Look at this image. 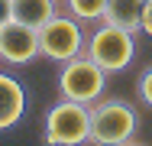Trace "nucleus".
I'll return each mask as SVG.
<instances>
[{"label":"nucleus","mask_w":152,"mask_h":146,"mask_svg":"<svg viewBox=\"0 0 152 146\" xmlns=\"http://www.w3.org/2000/svg\"><path fill=\"white\" fill-rule=\"evenodd\" d=\"M139 130V117L136 111L126 104V101H94L91 104V143L100 146H123V143H133Z\"/></svg>","instance_id":"f257e3e1"},{"label":"nucleus","mask_w":152,"mask_h":146,"mask_svg":"<svg viewBox=\"0 0 152 146\" xmlns=\"http://www.w3.org/2000/svg\"><path fill=\"white\" fill-rule=\"evenodd\" d=\"M84 55H91L107 75L123 72L133 58H136V32L120 26H110L100 20V26L94 29L84 42Z\"/></svg>","instance_id":"f03ea898"},{"label":"nucleus","mask_w":152,"mask_h":146,"mask_svg":"<svg viewBox=\"0 0 152 146\" xmlns=\"http://www.w3.org/2000/svg\"><path fill=\"white\" fill-rule=\"evenodd\" d=\"M104 88H107V72H104L91 55L81 52V55L61 62V72H58V91H61V97L91 107L94 101L104 97Z\"/></svg>","instance_id":"7ed1b4c3"},{"label":"nucleus","mask_w":152,"mask_h":146,"mask_svg":"<svg viewBox=\"0 0 152 146\" xmlns=\"http://www.w3.org/2000/svg\"><path fill=\"white\" fill-rule=\"evenodd\" d=\"M91 140V107L61 97L45 114V143L52 146H78Z\"/></svg>","instance_id":"20e7f679"},{"label":"nucleus","mask_w":152,"mask_h":146,"mask_svg":"<svg viewBox=\"0 0 152 146\" xmlns=\"http://www.w3.org/2000/svg\"><path fill=\"white\" fill-rule=\"evenodd\" d=\"M36 32H39V55L52 58V62H68V58L81 55L84 42H88V32L81 29V20H75L71 13H55Z\"/></svg>","instance_id":"39448f33"},{"label":"nucleus","mask_w":152,"mask_h":146,"mask_svg":"<svg viewBox=\"0 0 152 146\" xmlns=\"http://www.w3.org/2000/svg\"><path fill=\"white\" fill-rule=\"evenodd\" d=\"M39 55V32L20 20H3L0 23V58L7 65H29Z\"/></svg>","instance_id":"423d86ee"},{"label":"nucleus","mask_w":152,"mask_h":146,"mask_svg":"<svg viewBox=\"0 0 152 146\" xmlns=\"http://www.w3.org/2000/svg\"><path fill=\"white\" fill-rule=\"evenodd\" d=\"M23 111H26V91H23V85L0 72V130L16 127Z\"/></svg>","instance_id":"0eeeda50"},{"label":"nucleus","mask_w":152,"mask_h":146,"mask_svg":"<svg viewBox=\"0 0 152 146\" xmlns=\"http://www.w3.org/2000/svg\"><path fill=\"white\" fill-rule=\"evenodd\" d=\"M142 7H146V0H107L104 23L129 29V32H139L142 29Z\"/></svg>","instance_id":"6e6552de"},{"label":"nucleus","mask_w":152,"mask_h":146,"mask_svg":"<svg viewBox=\"0 0 152 146\" xmlns=\"http://www.w3.org/2000/svg\"><path fill=\"white\" fill-rule=\"evenodd\" d=\"M10 3H13L10 16L32 29H39L45 20H52L58 13V0H10Z\"/></svg>","instance_id":"1a4fd4ad"},{"label":"nucleus","mask_w":152,"mask_h":146,"mask_svg":"<svg viewBox=\"0 0 152 146\" xmlns=\"http://www.w3.org/2000/svg\"><path fill=\"white\" fill-rule=\"evenodd\" d=\"M68 13L81 23H94V20H104V7L107 0H65Z\"/></svg>","instance_id":"9d476101"},{"label":"nucleus","mask_w":152,"mask_h":146,"mask_svg":"<svg viewBox=\"0 0 152 146\" xmlns=\"http://www.w3.org/2000/svg\"><path fill=\"white\" fill-rule=\"evenodd\" d=\"M136 91H139V101L146 104V107H152V65L139 75V81H136Z\"/></svg>","instance_id":"9b49d317"},{"label":"nucleus","mask_w":152,"mask_h":146,"mask_svg":"<svg viewBox=\"0 0 152 146\" xmlns=\"http://www.w3.org/2000/svg\"><path fill=\"white\" fill-rule=\"evenodd\" d=\"M142 32L152 36V0H146V7H142Z\"/></svg>","instance_id":"f8f14e48"},{"label":"nucleus","mask_w":152,"mask_h":146,"mask_svg":"<svg viewBox=\"0 0 152 146\" xmlns=\"http://www.w3.org/2000/svg\"><path fill=\"white\" fill-rule=\"evenodd\" d=\"M10 10H13V3H10V0H0V23L10 20Z\"/></svg>","instance_id":"ddd939ff"}]
</instances>
